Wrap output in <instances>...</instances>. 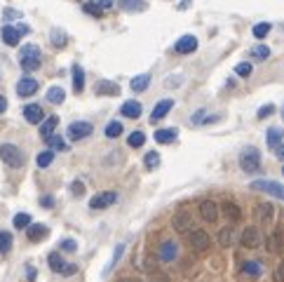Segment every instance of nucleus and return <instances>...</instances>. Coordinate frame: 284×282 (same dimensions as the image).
I'll list each match as a JSON object with an SVG mask.
<instances>
[{
	"label": "nucleus",
	"instance_id": "nucleus-47",
	"mask_svg": "<svg viewBox=\"0 0 284 282\" xmlns=\"http://www.w3.org/2000/svg\"><path fill=\"white\" fill-rule=\"evenodd\" d=\"M61 249L64 252H75L78 249V242L73 240V238H66V240H61Z\"/></svg>",
	"mask_w": 284,
	"mask_h": 282
},
{
	"label": "nucleus",
	"instance_id": "nucleus-44",
	"mask_svg": "<svg viewBox=\"0 0 284 282\" xmlns=\"http://www.w3.org/2000/svg\"><path fill=\"white\" fill-rule=\"evenodd\" d=\"M82 10H85V12H87V14H92V17H101V14H104V10H101V7L96 5L94 0H89V2H85V5H82Z\"/></svg>",
	"mask_w": 284,
	"mask_h": 282
},
{
	"label": "nucleus",
	"instance_id": "nucleus-17",
	"mask_svg": "<svg viewBox=\"0 0 284 282\" xmlns=\"http://www.w3.org/2000/svg\"><path fill=\"white\" fill-rule=\"evenodd\" d=\"M38 92V80H33V78H21V80L17 82V94L19 96H33V94Z\"/></svg>",
	"mask_w": 284,
	"mask_h": 282
},
{
	"label": "nucleus",
	"instance_id": "nucleus-31",
	"mask_svg": "<svg viewBox=\"0 0 284 282\" xmlns=\"http://www.w3.org/2000/svg\"><path fill=\"white\" fill-rule=\"evenodd\" d=\"M64 99H66V92H64L61 87H50V90H47V101H50V104L59 106V104H64Z\"/></svg>",
	"mask_w": 284,
	"mask_h": 282
},
{
	"label": "nucleus",
	"instance_id": "nucleus-30",
	"mask_svg": "<svg viewBox=\"0 0 284 282\" xmlns=\"http://www.w3.org/2000/svg\"><path fill=\"white\" fill-rule=\"evenodd\" d=\"M148 85H150V75H148V73H141V75L132 78V82H129V87H132L134 92H143V90H148Z\"/></svg>",
	"mask_w": 284,
	"mask_h": 282
},
{
	"label": "nucleus",
	"instance_id": "nucleus-48",
	"mask_svg": "<svg viewBox=\"0 0 284 282\" xmlns=\"http://www.w3.org/2000/svg\"><path fill=\"white\" fill-rule=\"evenodd\" d=\"M71 193H73V195H82V193H85V184H82L80 179L71 184Z\"/></svg>",
	"mask_w": 284,
	"mask_h": 282
},
{
	"label": "nucleus",
	"instance_id": "nucleus-6",
	"mask_svg": "<svg viewBox=\"0 0 284 282\" xmlns=\"http://www.w3.org/2000/svg\"><path fill=\"white\" fill-rule=\"evenodd\" d=\"M47 263H50V268L59 273V275H75L78 273V266H73V263H66L59 252H52V254L47 256Z\"/></svg>",
	"mask_w": 284,
	"mask_h": 282
},
{
	"label": "nucleus",
	"instance_id": "nucleus-15",
	"mask_svg": "<svg viewBox=\"0 0 284 282\" xmlns=\"http://www.w3.org/2000/svg\"><path fill=\"white\" fill-rule=\"evenodd\" d=\"M24 118H26V122H31V125H40V122L45 120L42 106H38V104H28V106H24Z\"/></svg>",
	"mask_w": 284,
	"mask_h": 282
},
{
	"label": "nucleus",
	"instance_id": "nucleus-14",
	"mask_svg": "<svg viewBox=\"0 0 284 282\" xmlns=\"http://www.w3.org/2000/svg\"><path fill=\"white\" fill-rule=\"evenodd\" d=\"M174 50H176L178 54H190V52H195V50H197V38H195V36H181V38L176 40Z\"/></svg>",
	"mask_w": 284,
	"mask_h": 282
},
{
	"label": "nucleus",
	"instance_id": "nucleus-51",
	"mask_svg": "<svg viewBox=\"0 0 284 282\" xmlns=\"http://www.w3.org/2000/svg\"><path fill=\"white\" fill-rule=\"evenodd\" d=\"M275 280L277 282H284V261L277 266V270H275Z\"/></svg>",
	"mask_w": 284,
	"mask_h": 282
},
{
	"label": "nucleus",
	"instance_id": "nucleus-40",
	"mask_svg": "<svg viewBox=\"0 0 284 282\" xmlns=\"http://www.w3.org/2000/svg\"><path fill=\"white\" fill-rule=\"evenodd\" d=\"M223 212H226V216H228L230 221H237V219L242 216L240 207H237V205H232V202H226V205H223Z\"/></svg>",
	"mask_w": 284,
	"mask_h": 282
},
{
	"label": "nucleus",
	"instance_id": "nucleus-4",
	"mask_svg": "<svg viewBox=\"0 0 284 282\" xmlns=\"http://www.w3.org/2000/svg\"><path fill=\"white\" fill-rule=\"evenodd\" d=\"M240 167H242L247 174L258 172L261 169V153H258L256 148H244L242 155H240Z\"/></svg>",
	"mask_w": 284,
	"mask_h": 282
},
{
	"label": "nucleus",
	"instance_id": "nucleus-22",
	"mask_svg": "<svg viewBox=\"0 0 284 282\" xmlns=\"http://www.w3.org/2000/svg\"><path fill=\"white\" fill-rule=\"evenodd\" d=\"M176 136H178V132H176V130H172V127H164V130H158L153 139H155L158 144H174Z\"/></svg>",
	"mask_w": 284,
	"mask_h": 282
},
{
	"label": "nucleus",
	"instance_id": "nucleus-29",
	"mask_svg": "<svg viewBox=\"0 0 284 282\" xmlns=\"http://www.w3.org/2000/svg\"><path fill=\"white\" fill-rule=\"evenodd\" d=\"M235 240V226H226V228L218 230V244L221 247H230Z\"/></svg>",
	"mask_w": 284,
	"mask_h": 282
},
{
	"label": "nucleus",
	"instance_id": "nucleus-42",
	"mask_svg": "<svg viewBox=\"0 0 284 282\" xmlns=\"http://www.w3.org/2000/svg\"><path fill=\"white\" fill-rule=\"evenodd\" d=\"M143 165H146V169H155V167L160 165V155H158V150H148V153H146V158H143Z\"/></svg>",
	"mask_w": 284,
	"mask_h": 282
},
{
	"label": "nucleus",
	"instance_id": "nucleus-21",
	"mask_svg": "<svg viewBox=\"0 0 284 282\" xmlns=\"http://www.w3.org/2000/svg\"><path fill=\"white\" fill-rule=\"evenodd\" d=\"M94 90H96V94H104V96H115V94H120V87L110 80H99Z\"/></svg>",
	"mask_w": 284,
	"mask_h": 282
},
{
	"label": "nucleus",
	"instance_id": "nucleus-43",
	"mask_svg": "<svg viewBox=\"0 0 284 282\" xmlns=\"http://www.w3.org/2000/svg\"><path fill=\"white\" fill-rule=\"evenodd\" d=\"M268 33H270V24H266V21H261V24L254 26V38H258V40H263Z\"/></svg>",
	"mask_w": 284,
	"mask_h": 282
},
{
	"label": "nucleus",
	"instance_id": "nucleus-5",
	"mask_svg": "<svg viewBox=\"0 0 284 282\" xmlns=\"http://www.w3.org/2000/svg\"><path fill=\"white\" fill-rule=\"evenodd\" d=\"M251 188L254 190H261V193H268L272 198H280L284 200V186L277 184V181H270V179H258V181H251Z\"/></svg>",
	"mask_w": 284,
	"mask_h": 282
},
{
	"label": "nucleus",
	"instance_id": "nucleus-16",
	"mask_svg": "<svg viewBox=\"0 0 284 282\" xmlns=\"http://www.w3.org/2000/svg\"><path fill=\"white\" fill-rule=\"evenodd\" d=\"M174 108V101L172 99H162V101H158L155 104V108H153V113H150V122H158V120H162L164 115L169 113Z\"/></svg>",
	"mask_w": 284,
	"mask_h": 282
},
{
	"label": "nucleus",
	"instance_id": "nucleus-53",
	"mask_svg": "<svg viewBox=\"0 0 284 282\" xmlns=\"http://www.w3.org/2000/svg\"><path fill=\"white\" fill-rule=\"evenodd\" d=\"M5 111H7V99L0 94V113H5Z\"/></svg>",
	"mask_w": 284,
	"mask_h": 282
},
{
	"label": "nucleus",
	"instance_id": "nucleus-28",
	"mask_svg": "<svg viewBox=\"0 0 284 282\" xmlns=\"http://www.w3.org/2000/svg\"><path fill=\"white\" fill-rule=\"evenodd\" d=\"M242 273L247 275V278H261V273H263V268H261V261H244V263H242Z\"/></svg>",
	"mask_w": 284,
	"mask_h": 282
},
{
	"label": "nucleus",
	"instance_id": "nucleus-26",
	"mask_svg": "<svg viewBox=\"0 0 284 282\" xmlns=\"http://www.w3.org/2000/svg\"><path fill=\"white\" fill-rule=\"evenodd\" d=\"M120 113L124 118H132V120H134V118L141 115V104H139V101H124L120 108Z\"/></svg>",
	"mask_w": 284,
	"mask_h": 282
},
{
	"label": "nucleus",
	"instance_id": "nucleus-41",
	"mask_svg": "<svg viewBox=\"0 0 284 282\" xmlns=\"http://www.w3.org/2000/svg\"><path fill=\"white\" fill-rule=\"evenodd\" d=\"M12 224H14V228H26V226H31V214L19 212V214H14Z\"/></svg>",
	"mask_w": 284,
	"mask_h": 282
},
{
	"label": "nucleus",
	"instance_id": "nucleus-11",
	"mask_svg": "<svg viewBox=\"0 0 284 282\" xmlns=\"http://www.w3.org/2000/svg\"><path fill=\"white\" fill-rule=\"evenodd\" d=\"M200 214L207 224H216L218 221V205L212 200H202L200 202Z\"/></svg>",
	"mask_w": 284,
	"mask_h": 282
},
{
	"label": "nucleus",
	"instance_id": "nucleus-8",
	"mask_svg": "<svg viewBox=\"0 0 284 282\" xmlns=\"http://www.w3.org/2000/svg\"><path fill=\"white\" fill-rule=\"evenodd\" d=\"M118 202V193H113V190H106V193H96L94 198L89 200V209H106L110 205H115Z\"/></svg>",
	"mask_w": 284,
	"mask_h": 282
},
{
	"label": "nucleus",
	"instance_id": "nucleus-49",
	"mask_svg": "<svg viewBox=\"0 0 284 282\" xmlns=\"http://www.w3.org/2000/svg\"><path fill=\"white\" fill-rule=\"evenodd\" d=\"M54 195H42L40 198V205L42 207H45V209H52V207H54Z\"/></svg>",
	"mask_w": 284,
	"mask_h": 282
},
{
	"label": "nucleus",
	"instance_id": "nucleus-56",
	"mask_svg": "<svg viewBox=\"0 0 284 282\" xmlns=\"http://www.w3.org/2000/svg\"><path fill=\"white\" fill-rule=\"evenodd\" d=\"M190 7V0H181V2H178V10H188Z\"/></svg>",
	"mask_w": 284,
	"mask_h": 282
},
{
	"label": "nucleus",
	"instance_id": "nucleus-52",
	"mask_svg": "<svg viewBox=\"0 0 284 282\" xmlns=\"http://www.w3.org/2000/svg\"><path fill=\"white\" fill-rule=\"evenodd\" d=\"M26 275H28V280H36V275H38V273H36L33 266H26Z\"/></svg>",
	"mask_w": 284,
	"mask_h": 282
},
{
	"label": "nucleus",
	"instance_id": "nucleus-57",
	"mask_svg": "<svg viewBox=\"0 0 284 282\" xmlns=\"http://www.w3.org/2000/svg\"><path fill=\"white\" fill-rule=\"evenodd\" d=\"M120 282H143V280H134V278H124V280H120Z\"/></svg>",
	"mask_w": 284,
	"mask_h": 282
},
{
	"label": "nucleus",
	"instance_id": "nucleus-20",
	"mask_svg": "<svg viewBox=\"0 0 284 282\" xmlns=\"http://www.w3.org/2000/svg\"><path fill=\"white\" fill-rule=\"evenodd\" d=\"M118 5H120V10H124V12H146L148 10L146 0H120Z\"/></svg>",
	"mask_w": 284,
	"mask_h": 282
},
{
	"label": "nucleus",
	"instance_id": "nucleus-35",
	"mask_svg": "<svg viewBox=\"0 0 284 282\" xmlns=\"http://www.w3.org/2000/svg\"><path fill=\"white\" fill-rule=\"evenodd\" d=\"M45 141H47V146L52 148V150H68V144L64 141V136L52 134V136H47Z\"/></svg>",
	"mask_w": 284,
	"mask_h": 282
},
{
	"label": "nucleus",
	"instance_id": "nucleus-2",
	"mask_svg": "<svg viewBox=\"0 0 284 282\" xmlns=\"http://www.w3.org/2000/svg\"><path fill=\"white\" fill-rule=\"evenodd\" d=\"M0 160L5 162L7 167L17 169V167L24 165V153L14 146V144H0Z\"/></svg>",
	"mask_w": 284,
	"mask_h": 282
},
{
	"label": "nucleus",
	"instance_id": "nucleus-23",
	"mask_svg": "<svg viewBox=\"0 0 284 282\" xmlns=\"http://www.w3.org/2000/svg\"><path fill=\"white\" fill-rule=\"evenodd\" d=\"M122 254H124V244H115V249H113V254H110L108 263H106V268H104V275H110V273H113V268L118 266V261L122 259Z\"/></svg>",
	"mask_w": 284,
	"mask_h": 282
},
{
	"label": "nucleus",
	"instance_id": "nucleus-46",
	"mask_svg": "<svg viewBox=\"0 0 284 282\" xmlns=\"http://www.w3.org/2000/svg\"><path fill=\"white\" fill-rule=\"evenodd\" d=\"M272 113H275V106H272V104H266V106L258 108L256 118H258V120H266V118H268V115H272Z\"/></svg>",
	"mask_w": 284,
	"mask_h": 282
},
{
	"label": "nucleus",
	"instance_id": "nucleus-39",
	"mask_svg": "<svg viewBox=\"0 0 284 282\" xmlns=\"http://www.w3.org/2000/svg\"><path fill=\"white\" fill-rule=\"evenodd\" d=\"M127 144H129V146H132V148H141V146H143V144H146V134L136 130V132H132V134H129V139H127Z\"/></svg>",
	"mask_w": 284,
	"mask_h": 282
},
{
	"label": "nucleus",
	"instance_id": "nucleus-9",
	"mask_svg": "<svg viewBox=\"0 0 284 282\" xmlns=\"http://www.w3.org/2000/svg\"><path fill=\"white\" fill-rule=\"evenodd\" d=\"M240 242H242V247H247V249L261 247V233H258L256 226H247L242 233V238H240Z\"/></svg>",
	"mask_w": 284,
	"mask_h": 282
},
{
	"label": "nucleus",
	"instance_id": "nucleus-27",
	"mask_svg": "<svg viewBox=\"0 0 284 282\" xmlns=\"http://www.w3.org/2000/svg\"><path fill=\"white\" fill-rule=\"evenodd\" d=\"M266 144H268V148L275 150V148L282 144V130H280V127H270L268 134H266Z\"/></svg>",
	"mask_w": 284,
	"mask_h": 282
},
{
	"label": "nucleus",
	"instance_id": "nucleus-3",
	"mask_svg": "<svg viewBox=\"0 0 284 282\" xmlns=\"http://www.w3.org/2000/svg\"><path fill=\"white\" fill-rule=\"evenodd\" d=\"M193 226H195V216H193V212L186 209V207L178 209V212L172 216V228H174L176 233H190Z\"/></svg>",
	"mask_w": 284,
	"mask_h": 282
},
{
	"label": "nucleus",
	"instance_id": "nucleus-19",
	"mask_svg": "<svg viewBox=\"0 0 284 282\" xmlns=\"http://www.w3.org/2000/svg\"><path fill=\"white\" fill-rule=\"evenodd\" d=\"M266 247H268V252H270V254L282 252V247H284L282 230H275V233H270V235H268V240H266Z\"/></svg>",
	"mask_w": 284,
	"mask_h": 282
},
{
	"label": "nucleus",
	"instance_id": "nucleus-34",
	"mask_svg": "<svg viewBox=\"0 0 284 282\" xmlns=\"http://www.w3.org/2000/svg\"><path fill=\"white\" fill-rule=\"evenodd\" d=\"M12 233L10 230H0V254H7L10 249H12Z\"/></svg>",
	"mask_w": 284,
	"mask_h": 282
},
{
	"label": "nucleus",
	"instance_id": "nucleus-59",
	"mask_svg": "<svg viewBox=\"0 0 284 282\" xmlns=\"http://www.w3.org/2000/svg\"><path fill=\"white\" fill-rule=\"evenodd\" d=\"M282 174H284V167H282Z\"/></svg>",
	"mask_w": 284,
	"mask_h": 282
},
{
	"label": "nucleus",
	"instance_id": "nucleus-18",
	"mask_svg": "<svg viewBox=\"0 0 284 282\" xmlns=\"http://www.w3.org/2000/svg\"><path fill=\"white\" fill-rule=\"evenodd\" d=\"M47 233H50V228L45 224H31V226H26V238L31 242H40L42 238H47Z\"/></svg>",
	"mask_w": 284,
	"mask_h": 282
},
{
	"label": "nucleus",
	"instance_id": "nucleus-37",
	"mask_svg": "<svg viewBox=\"0 0 284 282\" xmlns=\"http://www.w3.org/2000/svg\"><path fill=\"white\" fill-rule=\"evenodd\" d=\"M122 132H124V127H122L120 120H113L106 125V136H108V139H118Z\"/></svg>",
	"mask_w": 284,
	"mask_h": 282
},
{
	"label": "nucleus",
	"instance_id": "nucleus-24",
	"mask_svg": "<svg viewBox=\"0 0 284 282\" xmlns=\"http://www.w3.org/2000/svg\"><path fill=\"white\" fill-rule=\"evenodd\" d=\"M56 125H59V118H56V115H50V118H45V120L40 122V136H42V139H47V136L54 134Z\"/></svg>",
	"mask_w": 284,
	"mask_h": 282
},
{
	"label": "nucleus",
	"instance_id": "nucleus-38",
	"mask_svg": "<svg viewBox=\"0 0 284 282\" xmlns=\"http://www.w3.org/2000/svg\"><path fill=\"white\" fill-rule=\"evenodd\" d=\"M251 56H254L256 61H263V59L270 56V47H266V45H254V47H251Z\"/></svg>",
	"mask_w": 284,
	"mask_h": 282
},
{
	"label": "nucleus",
	"instance_id": "nucleus-58",
	"mask_svg": "<svg viewBox=\"0 0 284 282\" xmlns=\"http://www.w3.org/2000/svg\"><path fill=\"white\" fill-rule=\"evenodd\" d=\"M282 118H284V106H282Z\"/></svg>",
	"mask_w": 284,
	"mask_h": 282
},
{
	"label": "nucleus",
	"instance_id": "nucleus-45",
	"mask_svg": "<svg viewBox=\"0 0 284 282\" xmlns=\"http://www.w3.org/2000/svg\"><path fill=\"white\" fill-rule=\"evenodd\" d=\"M235 73H237L240 78H249V75H251V64H249V61L237 64V66H235Z\"/></svg>",
	"mask_w": 284,
	"mask_h": 282
},
{
	"label": "nucleus",
	"instance_id": "nucleus-50",
	"mask_svg": "<svg viewBox=\"0 0 284 282\" xmlns=\"http://www.w3.org/2000/svg\"><path fill=\"white\" fill-rule=\"evenodd\" d=\"M94 2L101 7V10H104V12H106V10H110V7L115 5V0H94Z\"/></svg>",
	"mask_w": 284,
	"mask_h": 282
},
{
	"label": "nucleus",
	"instance_id": "nucleus-33",
	"mask_svg": "<svg viewBox=\"0 0 284 282\" xmlns=\"http://www.w3.org/2000/svg\"><path fill=\"white\" fill-rule=\"evenodd\" d=\"M36 162H38V167H40V169H45V167H50V165L54 162V150H52V148H47V150H42V153H38V158H36Z\"/></svg>",
	"mask_w": 284,
	"mask_h": 282
},
{
	"label": "nucleus",
	"instance_id": "nucleus-1",
	"mask_svg": "<svg viewBox=\"0 0 284 282\" xmlns=\"http://www.w3.org/2000/svg\"><path fill=\"white\" fill-rule=\"evenodd\" d=\"M40 61H42V54H40V47H38V45H26V47H21V52H19V66L24 68L26 73L38 71V68H40Z\"/></svg>",
	"mask_w": 284,
	"mask_h": 282
},
{
	"label": "nucleus",
	"instance_id": "nucleus-25",
	"mask_svg": "<svg viewBox=\"0 0 284 282\" xmlns=\"http://www.w3.org/2000/svg\"><path fill=\"white\" fill-rule=\"evenodd\" d=\"M258 219L263 224H270L272 219H275V205L272 202H261L258 205Z\"/></svg>",
	"mask_w": 284,
	"mask_h": 282
},
{
	"label": "nucleus",
	"instance_id": "nucleus-32",
	"mask_svg": "<svg viewBox=\"0 0 284 282\" xmlns=\"http://www.w3.org/2000/svg\"><path fill=\"white\" fill-rule=\"evenodd\" d=\"M82 87H85V71H82V66H73V90L75 92H82Z\"/></svg>",
	"mask_w": 284,
	"mask_h": 282
},
{
	"label": "nucleus",
	"instance_id": "nucleus-36",
	"mask_svg": "<svg viewBox=\"0 0 284 282\" xmlns=\"http://www.w3.org/2000/svg\"><path fill=\"white\" fill-rule=\"evenodd\" d=\"M50 40H52V45L54 47H66V33L61 31V28H52V33H50Z\"/></svg>",
	"mask_w": 284,
	"mask_h": 282
},
{
	"label": "nucleus",
	"instance_id": "nucleus-54",
	"mask_svg": "<svg viewBox=\"0 0 284 282\" xmlns=\"http://www.w3.org/2000/svg\"><path fill=\"white\" fill-rule=\"evenodd\" d=\"M19 12H14V10H5V19H17Z\"/></svg>",
	"mask_w": 284,
	"mask_h": 282
},
{
	"label": "nucleus",
	"instance_id": "nucleus-7",
	"mask_svg": "<svg viewBox=\"0 0 284 282\" xmlns=\"http://www.w3.org/2000/svg\"><path fill=\"white\" fill-rule=\"evenodd\" d=\"M94 132L92 122H85V120H78V122H71L66 130V134L71 141H80V139H87V136Z\"/></svg>",
	"mask_w": 284,
	"mask_h": 282
},
{
	"label": "nucleus",
	"instance_id": "nucleus-12",
	"mask_svg": "<svg viewBox=\"0 0 284 282\" xmlns=\"http://www.w3.org/2000/svg\"><path fill=\"white\" fill-rule=\"evenodd\" d=\"M176 256H178V244H176V242L167 240L158 247V259H160V261H174Z\"/></svg>",
	"mask_w": 284,
	"mask_h": 282
},
{
	"label": "nucleus",
	"instance_id": "nucleus-13",
	"mask_svg": "<svg viewBox=\"0 0 284 282\" xmlns=\"http://www.w3.org/2000/svg\"><path fill=\"white\" fill-rule=\"evenodd\" d=\"M0 36H2V42L5 45H10V47H17L19 40H21V33H19V28L12 26V24H5L2 31H0Z\"/></svg>",
	"mask_w": 284,
	"mask_h": 282
},
{
	"label": "nucleus",
	"instance_id": "nucleus-10",
	"mask_svg": "<svg viewBox=\"0 0 284 282\" xmlns=\"http://www.w3.org/2000/svg\"><path fill=\"white\" fill-rule=\"evenodd\" d=\"M209 244H212V238L204 233V230H190V247L195 249V252H204V249H209Z\"/></svg>",
	"mask_w": 284,
	"mask_h": 282
},
{
	"label": "nucleus",
	"instance_id": "nucleus-55",
	"mask_svg": "<svg viewBox=\"0 0 284 282\" xmlns=\"http://www.w3.org/2000/svg\"><path fill=\"white\" fill-rule=\"evenodd\" d=\"M275 153H277V158H280V160H284V144H280V146L275 148Z\"/></svg>",
	"mask_w": 284,
	"mask_h": 282
}]
</instances>
